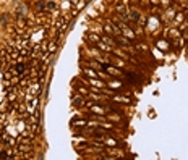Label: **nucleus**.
<instances>
[{"label":"nucleus","instance_id":"ddd939ff","mask_svg":"<svg viewBox=\"0 0 188 160\" xmlns=\"http://www.w3.org/2000/svg\"><path fill=\"white\" fill-rule=\"evenodd\" d=\"M125 76H127V79L128 81H131V83H138V78H136V76L138 75H135V73H125Z\"/></svg>","mask_w":188,"mask_h":160},{"label":"nucleus","instance_id":"7ed1b4c3","mask_svg":"<svg viewBox=\"0 0 188 160\" xmlns=\"http://www.w3.org/2000/svg\"><path fill=\"white\" fill-rule=\"evenodd\" d=\"M104 70H105V73L110 76V78H115V76H119V75H122V71H120V68H115V65H112V63H107V66H104Z\"/></svg>","mask_w":188,"mask_h":160},{"label":"nucleus","instance_id":"39448f33","mask_svg":"<svg viewBox=\"0 0 188 160\" xmlns=\"http://www.w3.org/2000/svg\"><path fill=\"white\" fill-rule=\"evenodd\" d=\"M96 45H97V49H99L101 52H104V54H112V50H114V47H112V45L105 44V42H104L102 39H101Z\"/></svg>","mask_w":188,"mask_h":160},{"label":"nucleus","instance_id":"f257e3e1","mask_svg":"<svg viewBox=\"0 0 188 160\" xmlns=\"http://www.w3.org/2000/svg\"><path fill=\"white\" fill-rule=\"evenodd\" d=\"M105 86H107V87H112L114 91H123V89H125L123 83H122V81L114 79V78H109V79H107V83H105Z\"/></svg>","mask_w":188,"mask_h":160},{"label":"nucleus","instance_id":"6ab92c4d","mask_svg":"<svg viewBox=\"0 0 188 160\" xmlns=\"http://www.w3.org/2000/svg\"><path fill=\"white\" fill-rule=\"evenodd\" d=\"M138 2H139V5L143 7V8H144V7H149V5H151V2H149V0H138Z\"/></svg>","mask_w":188,"mask_h":160},{"label":"nucleus","instance_id":"1a4fd4ad","mask_svg":"<svg viewBox=\"0 0 188 160\" xmlns=\"http://www.w3.org/2000/svg\"><path fill=\"white\" fill-rule=\"evenodd\" d=\"M83 73H84L86 76H89V78H99V76H97V73H99V71L94 70V68H83Z\"/></svg>","mask_w":188,"mask_h":160},{"label":"nucleus","instance_id":"a211bd4d","mask_svg":"<svg viewBox=\"0 0 188 160\" xmlns=\"http://www.w3.org/2000/svg\"><path fill=\"white\" fill-rule=\"evenodd\" d=\"M55 49H57V44H55V42H50V45H49V49H47V52H49V54H54Z\"/></svg>","mask_w":188,"mask_h":160},{"label":"nucleus","instance_id":"20e7f679","mask_svg":"<svg viewBox=\"0 0 188 160\" xmlns=\"http://www.w3.org/2000/svg\"><path fill=\"white\" fill-rule=\"evenodd\" d=\"M86 105L89 107V110L93 112L94 115H105V108L102 107V105H93L91 102H88Z\"/></svg>","mask_w":188,"mask_h":160},{"label":"nucleus","instance_id":"4468645a","mask_svg":"<svg viewBox=\"0 0 188 160\" xmlns=\"http://www.w3.org/2000/svg\"><path fill=\"white\" fill-rule=\"evenodd\" d=\"M89 63H91V68H94V70H97V71H101V70H102V66L99 65V61H96V60H91V61H89Z\"/></svg>","mask_w":188,"mask_h":160},{"label":"nucleus","instance_id":"f03ea898","mask_svg":"<svg viewBox=\"0 0 188 160\" xmlns=\"http://www.w3.org/2000/svg\"><path fill=\"white\" fill-rule=\"evenodd\" d=\"M89 86H91V87H94V89H91V91H94V92H101V91L105 87V83H104V81H99L97 78H91V81H89Z\"/></svg>","mask_w":188,"mask_h":160},{"label":"nucleus","instance_id":"f3484780","mask_svg":"<svg viewBox=\"0 0 188 160\" xmlns=\"http://www.w3.org/2000/svg\"><path fill=\"white\" fill-rule=\"evenodd\" d=\"M157 47H161V49L167 50V40H157Z\"/></svg>","mask_w":188,"mask_h":160},{"label":"nucleus","instance_id":"f8f14e48","mask_svg":"<svg viewBox=\"0 0 188 160\" xmlns=\"http://www.w3.org/2000/svg\"><path fill=\"white\" fill-rule=\"evenodd\" d=\"M88 40H91V42H94V44H97L101 40V37L97 34H94V32H91V34H88Z\"/></svg>","mask_w":188,"mask_h":160},{"label":"nucleus","instance_id":"412c9836","mask_svg":"<svg viewBox=\"0 0 188 160\" xmlns=\"http://www.w3.org/2000/svg\"><path fill=\"white\" fill-rule=\"evenodd\" d=\"M170 3H172V0H161V3H159V5H170Z\"/></svg>","mask_w":188,"mask_h":160},{"label":"nucleus","instance_id":"2eb2a0df","mask_svg":"<svg viewBox=\"0 0 188 160\" xmlns=\"http://www.w3.org/2000/svg\"><path fill=\"white\" fill-rule=\"evenodd\" d=\"M25 68H26L25 63H18L15 70H16V73H18V75H21V73H25Z\"/></svg>","mask_w":188,"mask_h":160},{"label":"nucleus","instance_id":"9b49d317","mask_svg":"<svg viewBox=\"0 0 188 160\" xmlns=\"http://www.w3.org/2000/svg\"><path fill=\"white\" fill-rule=\"evenodd\" d=\"M183 21H185V15H183V13H177V15H175V20H173V24H182Z\"/></svg>","mask_w":188,"mask_h":160},{"label":"nucleus","instance_id":"aec40b11","mask_svg":"<svg viewBox=\"0 0 188 160\" xmlns=\"http://www.w3.org/2000/svg\"><path fill=\"white\" fill-rule=\"evenodd\" d=\"M182 32H183V36H182V37H183V39H185V40L188 42V24L185 26V29H183Z\"/></svg>","mask_w":188,"mask_h":160},{"label":"nucleus","instance_id":"6e6552de","mask_svg":"<svg viewBox=\"0 0 188 160\" xmlns=\"http://www.w3.org/2000/svg\"><path fill=\"white\" fill-rule=\"evenodd\" d=\"M102 142H104V145H109V147H117V145H119V142H117V139H114V138H110V136H105Z\"/></svg>","mask_w":188,"mask_h":160},{"label":"nucleus","instance_id":"9d476101","mask_svg":"<svg viewBox=\"0 0 188 160\" xmlns=\"http://www.w3.org/2000/svg\"><path fill=\"white\" fill-rule=\"evenodd\" d=\"M175 15H177L175 8H167V10H165V16H167V20H170V21H172L173 18H175Z\"/></svg>","mask_w":188,"mask_h":160},{"label":"nucleus","instance_id":"4be33fe9","mask_svg":"<svg viewBox=\"0 0 188 160\" xmlns=\"http://www.w3.org/2000/svg\"><path fill=\"white\" fill-rule=\"evenodd\" d=\"M54 8H55V3L49 0V5H47V10H54Z\"/></svg>","mask_w":188,"mask_h":160},{"label":"nucleus","instance_id":"5701e85b","mask_svg":"<svg viewBox=\"0 0 188 160\" xmlns=\"http://www.w3.org/2000/svg\"><path fill=\"white\" fill-rule=\"evenodd\" d=\"M149 2H151L153 5H159V3H161V0H149Z\"/></svg>","mask_w":188,"mask_h":160},{"label":"nucleus","instance_id":"423d86ee","mask_svg":"<svg viewBox=\"0 0 188 160\" xmlns=\"http://www.w3.org/2000/svg\"><path fill=\"white\" fill-rule=\"evenodd\" d=\"M112 100H114L115 104H131V99H130L128 95H112Z\"/></svg>","mask_w":188,"mask_h":160},{"label":"nucleus","instance_id":"dca6fc26","mask_svg":"<svg viewBox=\"0 0 188 160\" xmlns=\"http://www.w3.org/2000/svg\"><path fill=\"white\" fill-rule=\"evenodd\" d=\"M86 125H88L86 120H75L73 121V126H81V128H83V126H86Z\"/></svg>","mask_w":188,"mask_h":160},{"label":"nucleus","instance_id":"0eeeda50","mask_svg":"<svg viewBox=\"0 0 188 160\" xmlns=\"http://www.w3.org/2000/svg\"><path fill=\"white\" fill-rule=\"evenodd\" d=\"M73 105L75 107H84L86 105V99H84V95H75L73 97Z\"/></svg>","mask_w":188,"mask_h":160}]
</instances>
